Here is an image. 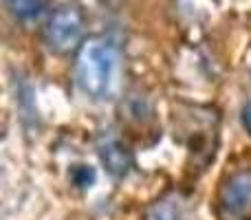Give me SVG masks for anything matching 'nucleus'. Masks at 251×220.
Returning a JSON list of instances; mask_svg holds the SVG:
<instances>
[{
  "label": "nucleus",
  "instance_id": "obj_8",
  "mask_svg": "<svg viewBox=\"0 0 251 220\" xmlns=\"http://www.w3.org/2000/svg\"><path fill=\"white\" fill-rule=\"evenodd\" d=\"M243 125H245V130L251 134V101H247V104L243 106Z\"/></svg>",
  "mask_w": 251,
  "mask_h": 220
},
{
  "label": "nucleus",
  "instance_id": "obj_4",
  "mask_svg": "<svg viewBox=\"0 0 251 220\" xmlns=\"http://www.w3.org/2000/svg\"><path fill=\"white\" fill-rule=\"evenodd\" d=\"M97 154H100V161L106 168V172L115 178L128 176L132 170V154H130L128 146L110 132H104L97 139Z\"/></svg>",
  "mask_w": 251,
  "mask_h": 220
},
{
  "label": "nucleus",
  "instance_id": "obj_5",
  "mask_svg": "<svg viewBox=\"0 0 251 220\" xmlns=\"http://www.w3.org/2000/svg\"><path fill=\"white\" fill-rule=\"evenodd\" d=\"M150 220H183V207L178 198L170 196L163 198L150 209Z\"/></svg>",
  "mask_w": 251,
  "mask_h": 220
},
{
  "label": "nucleus",
  "instance_id": "obj_2",
  "mask_svg": "<svg viewBox=\"0 0 251 220\" xmlns=\"http://www.w3.org/2000/svg\"><path fill=\"white\" fill-rule=\"evenodd\" d=\"M84 16L73 4H62L44 24V44L53 53H71L82 47Z\"/></svg>",
  "mask_w": 251,
  "mask_h": 220
},
{
  "label": "nucleus",
  "instance_id": "obj_6",
  "mask_svg": "<svg viewBox=\"0 0 251 220\" xmlns=\"http://www.w3.org/2000/svg\"><path fill=\"white\" fill-rule=\"evenodd\" d=\"M7 7L18 20H33L42 13V0H7Z\"/></svg>",
  "mask_w": 251,
  "mask_h": 220
},
{
  "label": "nucleus",
  "instance_id": "obj_7",
  "mask_svg": "<svg viewBox=\"0 0 251 220\" xmlns=\"http://www.w3.org/2000/svg\"><path fill=\"white\" fill-rule=\"evenodd\" d=\"M71 178L77 187H91L93 181H95V172L88 165H75L73 172H71Z\"/></svg>",
  "mask_w": 251,
  "mask_h": 220
},
{
  "label": "nucleus",
  "instance_id": "obj_3",
  "mask_svg": "<svg viewBox=\"0 0 251 220\" xmlns=\"http://www.w3.org/2000/svg\"><path fill=\"white\" fill-rule=\"evenodd\" d=\"M221 207L227 218H251V170H238L221 190Z\"/></svg>",
  "mask_w": 251,
  "mask_h": 220
},
{
  "label": "nucleus",
  "instance_id": "obj_1",
  "mask_svg": "<svg viewBox=\"0 0 251 220\" xmlns=\"http://www.w3.org/2000/svg\"><path fill=\"white\" fill-rule=\"evenodd\" d=\"M119 53L110 40L88 38L75 55V82L91 99H106L113 93L117 77Z\"/></svg>",
  "mask_w": 251,
  "mask_h": 220
}]
</instances>
